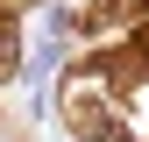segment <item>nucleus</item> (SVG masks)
I'll return each mask as SVG.
<instances>
[{"label": "nucleus", "mask_w": 149, "mask_h": 142, "mask_svg": "<svg viewBox=\"0 0 149 142\" xmlns=\"http://www.w3.org/2000/svg\"><path fill=\"white\" fill-rule=\"evenodd\" d=\"M22 64V29H14V7H0V78H14Z\"/></svg>", "instance_id": "1"}, {"label": "nucleus", "mask_w": 149, "mask_h": 142, "mask_svg": "<svg viewBox=\"0 0 149 142\" xmlns=\"http://www.w3.org/2000/svg\"><path fill=\"white\" fill-rule=\"evenodd\" d=\"M0 7H22V0H0Z\"/></svg>", "instance_id": "2"}]
</instances>
